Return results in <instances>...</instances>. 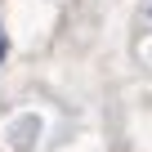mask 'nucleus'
<instances>
[{"instance_id": "f257e3e1", "label": "nucleus", "mask_w": 152, "mask_h": 152, "mask_svg": "<svg viewBox=\"0 0 152 152\" xmlns=\"http://www.w3.org/2000/svg\"><path fill=\"white\" fill-rule=\"evenodd\" d=\"M5 54H9V31H5V23H0V63H5Z\"/></svg>"}]
</instances>
